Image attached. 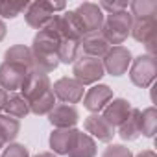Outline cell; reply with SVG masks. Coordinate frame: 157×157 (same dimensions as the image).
<instances>
[{"label":"cell","instance_id":"cell-11","mask_svg":"<svg viewBox=\"0 0 157 157\" xmlns=\"http://www.w3.org/2000/svg\"><path fill=\"white\" fill-rule=\"evenodd\" d=\"M113 100V89L105 83L93 85L85 94H83V105L89 109L93 115H98L109 102Z\"/></svg>","mask_w":157,"mask_h":157},{"label":"cell","instance_id":"cell-21","mask_svg":"<svg viewBox=\"0 0 157 157\" xmlns=\"http://www.w3.org/2000/svg\"><path fill=\"white\" fill-rule=\"evenodd\" d=\"M118 135L122 140H137L140 137V109H131V115L118 126Z\"/></svg>","mask_w":157,"mask_h":157},{"label":"cell","instance_id":"cell-31","mask_svg":"<svg viewBox=\"0 0 157 157\" xmlns=\"http://www.w3.org/2000/svg\"><path fill=\"white\" fill-rule=\"evenodd\" d=\"M8 98H10V93H6L4 89H0V111H4V107L8 104Z\"/></svg>","mask_w":157,"mask_h":157},{"label":"cell","instance_id":"cell-10","mask_svg":"<svg viewBox=\"0 0 157 157\" xmlns=\"http://www.w3.org/2000/svg\"><path fill=\"white\" fill-rule=\"evenodd\" d=\"M52 89V82L46 74H39V72H30L26 76V80L21 87V94L28 100V104H32L33 100H37L39 96H43L46 91Z\"/></svg>","mask_w":157,"mask_h":157},{"label":"cell","instance_id":"cell-28","mask_svg":"<svg viewBox=\"0 0 157 157\" xmlns=\"http://www.w3.org/2000/svg\"><path fill=\"white\" fill-rule=\"evenodd\" d=\"M2 157H30V150H28L24 144L10 142V144H6V146H4Z\"/></svg>","mask_w":157,"mask_h":157},{"label":"cell","instance_id":"cell-34","mask_svg":"<svg viewBox=\"0 0 157 157\" xmlns=\"http://www.w3.org/2000/svg\"><path fill=\"white\" fill-rule=\"evenodd\" d=\"M33 157H57V155L52 153V151H43V153H37V155H33Z\"/></svg>","mask_w":157,"mask_h":157},{"label":"cell","instance_id":"cell-25","mask_svg":"<svg viewBox=\"0 0 157 157\" xmlns=\"http://www.w3.org/2000/svg\"><path fill=\"white\" fill-rule=\"evenodd\" d=\"M157 131V109L153 105L140 111V135L153 139Z\"/></svg>","mask_w":157,"mask_h":157},{"label":"cell","instance_id":"cell-26","mask_svg":"<svg viewBox=\"0 0 157 157\" xmlns=\"http://www.w3.org/2000/svg\"><path fill=\"white\" fill-rule=\"evenodd\" d=\"M54 107H56V96H54V93H52V89H50V91H46L43 96H39L37 100H33V102L30 104V113L41 117V115H48Z\"/></svg>","mask_w":157,"mask_h":157},{"label":"cell","instance_id":"cell-27","mask_svg":"<svg viewBox=\"0 0 157 157\" xmlns=\"http://www.w3.org/2000/svg\"><path fill=\"white\" fill-rule=\"evenodd\" d=\"M30 2H10V0H0V17L2 19H15L22 11H26Z\"/></svg>","mask_w":157,"mask_h":157},{"label":"cell","instance_id":"cell-33","mask_svg":"<svg viewBox=\"0 0 157 157\" xmlns=\"http://www.w3.org/2000/svg\"><path fill=\"white\" fill-rule=\"evenodd\" d=\"M6 33H8V26H6V22L0 19V43L4 41V37H6Z\"/></svg>","mask_w":157,"mask_h":157},{"label":"cell","instance_id":"cell-9","mask_svg":"<svg viewBox=\"0 0 157 157\" xmlns=\"http://www.w3.org/2000/svg\"><path fill=\"white\" fill-rule=\"evenodd\" d=\"M32 70L21 67V65H15V63H2L0 65V89H4L6 93H15V91H21L26 76L30 74Z\"/></svg>","mask_w":157,"mask_h":157},{"label":"cell","instance_id":"cell-4","mask_svg":"<svg viewBox=\"0 0 157 157\" xmlns=\"http://www.w3.org/2000/svg\"><path fill=\"white\" fill-rule=\"evenodd\" d=\"M128 70H129V80L133 85L140 89H148L155 82V76H157V59L148 54H140L131 61Z\"/></svg>","mask_w":157,"mask_h":157},{"label":"cell","instance_id":"cell-6","mask_svg":"<svg viewBox=\"0 0 157 157\" xmlns=\"http://www.w3.org/2000/svg\"><path fill=\"white\" fill-rule=\"evenodd\" d=\"M129 35L142 43L148 50V56L155 57V43H157V19H133Z\"/></svg>","mask_w":157,"mask_h":157},{"label":"cell","instance_id":"cell-32","mask_svg":"<svg viewBox=\"0 0 157 157\" xmlns=\"http://www.w3.org/2000/svg\"><path fill=\"white\" fill-rule=\"evenodd\" d=\"M133 157H157V153H155L153 150H142V151H139V153L133 155Z\"/></svg>","mask_w":157,"mask_h":157},{"label":"cell","instance_id":"cell-3","mask_svg":"<svg viewBox=\"0 0 157 157\" xmlns=\"http://www.w3.org/2000/svg\"><path fill=\"white\" fill-rule=\"evenodd\" d=\"M72 11H74V19H76V24H78V30H80L82 37L91 35V33H98L102 30L105 15H104V11L100 10L98 4L83 2Z\"/></svg>","mask_w":157,"mask_h":157},{"label":"cell","instance_id":"cell-8","mask_svg":"<svg viewBox=\"0 0 157 157\" xmlns=\"http://www.w3.org/2000/svg\"><path fill=\"white\" fill-rule=\"evenodd\" d=\"M133 57H131V52L129 48L126 46H111L109 52L102 57V63H104V68L109 76H122L128 72L129 65H131Z\"/></svg>","mask_w":157,"mask_h":157},{"label":"cell","instance_id":"cell-13","mask_svg":"<svg viewBox=\"0 0 157 157\" xmlns=\"http://www.w3.org/2000/svg\"><path fill=\"white\" fill-rule=\"evenodd\" d=\"M78 120H80V113L74 105L68 104H56V107L48 113V122L54 126V129L76 128Z\"/></svg>","mask_w":157,"mask_h":157},{"label":"cell","instance_id":"cell-15","mask_svg":"<svg viewBox=\"0 0 157 157\" xmlns=\"http://www.w3.org/2000/svg\"><path fill=\"white\" fill-rule=\"evenodd\" d=\"M80 129L76 128H61V129H54L50 133V148H52V153L56 155H68V151L72 150L74 146V140H76V135Z\"/></svg>","mask_w":157,"mask_h":157},{"label":"cell","instance_id":"cell-14","mask_svg":"<svg viewBox=\"0 0 157 157\" xmlns=\"http://www.w3.org/2000/svg\"><path fill=\"white\" fill-rule=\"evenodd\" d=\"M61 37L46 28L39 30L33 37L32 43V54H41V56H57V48H59Z\"/></svg>","mask_w":157,"mask_h":157},{"label":"cell","instance_id":"cell-12","mask_svg":"<svg viewBox=\"0 0 157 157\" xmlns=\"http://www.w3.org/2000/svg\"><path fill=\"white\" fill-rule=\"evenodd\" d=\"M83 128H85V133L91 135L93 139H98L100 142H111L113 137L117 135L115 128L98 113V115H89L85 120H83Z\"/></svg>","mask_w":157,"mask_h":157},{"label":"cell","instance_id":"cell-16","mask_svg":"<svg viewBox=\"0 0 157 157\" xmlns=\"http://www.w3.org/2000/svg\"><path fill=\"white\" fill-rule=\"evenodd\" d=\"M131 109L133 105L126 100V98H113L102 111V117L113 126V128H118L129 115H131Z\"/></svg>","mask_w":157,"mask_h":157},{"label":"cell","instance_id":"cell-22","mask_svg":"<svg viewBox=\"0 0 157 157\" xmlns=\"http://www.w3.org/2000/svg\"><path fill=\"white\" fill-rule=\"evenodd\" d=\"M4 111H6V115H10V117L21 120V118H24V117L30 115V104H28V100H26L22 94L13 93V94H10Z\"/></svg>","mask_w":157,"mask_h":157},{"label":"cell","instance_id":"cell-30","mask_svg":"<svg viewBox=\"0 0 157 157\" xmlns=\"http://www.w3.org/2000/svg\"><path fill=\"white\" fill-rule=\"evenodd\" d=\"M100 6V10L104 11H107V13H117V11H126L128 8H129V4L128 2H100L98 4Z\"/></svg>","mask_w":157,"mask_h":157},{"label":"cell","instance_id":"cell-29","mask_svg":"<svg viewBox=\"0 0 157 157\" xmlns=\"http://www.w3.org/2000/svg\"><path fill=\"white\" fill-rule=\"evenodd\" d=\"M102 157H133V153H131V150L126 148L124 144H109V146L104 150Z\"/></svg>","mask_w":157,"mask_h":157},{"label":"cell","instance_id":"cell-2","mask_svg":"<svg viewBox=\"0 0 157 157\" xmlns=\"http://www.w3.org/2000/svg\"><path fill=\"white\" fill-rule=\"evenodd\" d=\"M67 4L65 2H52V0H37V2H30L26 11H24V19L28 22V26H32L33 30H43L48 26V22L54 19V15H57V11H65Z\"/></svg>","mask_w":157,"mask_h":157},{"label":"cell","instance_id":"cell-1","mask_svg":"<svg viewBox=\"0 0 157 157\" xmlns=\"http://www.w3.org/2000/svg\"><path fill=\"white\" fill-rule=\"evenodd\" d=\"M131 24H133V17L129 15V11H117V13H107L104 17V24H102V37L113 44V46H120L131 32Z\"/></svg>","mask_w":157,"mask_h":157},{"label":"cell","instance_id":"cell-7","mask_svg":"<svg viewBox=\"0 0 157 157\" xmlns=\"http://www.w3.org/2000/svg\"><path fill=\"white\" fill-rule=\"evenodd\" d=\"M52 93H54L56 100H59L63 104H68V105H74L80 100H83L85 87L80 82H76L74 78L63 76L52 85Z\"/></svg>","mask_w":157,"mask_h":157},{"label":"cell","instance_id":"cell-5","mask_svg":"<svg viewBox=\"0 0 157 157\" xmlns=\"http://www.w3.org/2000/svg\"><path fill=\"white\" fill-rule=\"evenodd\" d=\"M72 74H74V80L85 87V85H94L96 82H100L105 76V68H104L102 59L80 56L78 61L72 65Z\"/></svg>","mask_w":157,"mask_h":157},{"label":"cell","instance_id":"cell-18","mask_svg":"<svg viewBox=\"0 0 157 157\" xmlns=\"http://www.w3.org/2000/svg\"><path fill=\"white\" fill-rule=\"evenodd\" d=\"M4 61H6V63L21 65V67L32 70V67H33V54H32V48L26 46V44H13V46H10V48L4 52Z\"/></svg>","mask_w":157,"mask_h":157},{"label":"cell","instance_id":"cell-17","mask_svg":"<svg viewBox=\"0 0 157 157\" xmlns=\"http://www.w3.org/2000/svg\"><path fill=\"white\" fill-rule=\"evenodd\" d=\"M111 44L102 37V33H91V35H85L82 37V52L83 56H89V57H98L102 59L107 52H109Z\"/></svg>","mask_w":157,"mask_h":157},{"label":"cell","instance_id":"cell-23","mask_svg":"<svg viewBox=\"0 0 157 157\" xmlns=\"http://www.w3.org/2000/svg\"><path fill=\"white\" fill-rule=\"evenodd\" d=\"M19 131H21V120L0 113V140L4 142V146L13 142L17 139Z\"/></svg>","mask_w":157,"mask_h":157},{"label":"cell","instance_id":"cell-24","mask_svg":"<svg viewBox=\"0 0 157 157\" xmlns=\"http://www.w3.org/2000/svg\"><path fill=\"white\" fill-rule=\"evenodd\" d=\"M129 15L133 19H157L155 0H133L129 2Z\"/></svg>","mask_w":157,"mask_h":157},{"label":"cell","instance_id":"cell-19","mask_svg":"<svg viewBox=\"0 0 157 157\" xmlns=\"http://www.w3.org/2000/svg\"><path fill=\"white\" fill-rule=\"evenodd\" d=\"M96 140L83 131H78L74 146L68 151V157H96Z\"/></svg>","mask_w":157,"mask_h":157},{"label":"cell","instance_id":"cell-20","mask_svg":"<svg viewBox=\"0 0 157 157\" xmlns=\"http://www.w3.org/2000/svg\"><path fill=\"white\" fill-rule=\"evenodd\" d=\"M82 56V39H61L57 48V59L65 65H74Z\"/></svg>","mask_w":157,"mask_h":157}]
</instances>
